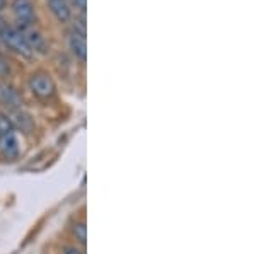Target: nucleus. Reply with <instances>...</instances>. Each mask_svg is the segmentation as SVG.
Returning a JSON list of instances; mask_svg holds the SVG:
<instances>
[{"mask_svg": "<svg viewBox=\"0 0 256 254\" xmlns=\"http://www.w3.org/2000/svg\"><path fill=\"white\" fill-rule=\"evenodd\" d=\"M64 253H65V254H84V253L80 251V249H77L76 246H67Z\"/></svg>", "mask_w": 256, "mask_h": 254, "instance_id": "nucleus-14", "label": "nucleus"}, {"mask_svg": "<svg viewBox=\"0 0 256 254\" xmlns=\"http://www.w3.org/2000/svg\"><path fill=\"white\" fill-rule=\"evenodd\" d=\"M4 7H6V0H0V10H2Z\"/></svg>", "mask_w": 256, "mask_h": 254, "instance_id": "nucleus-16", "label": "nucleus"}, {"mask_svg": "<svg viewBox=\"0 0 256 254\" xmlns=\"http://www.w3.org/2000/svg\"><path fill=\"white\" fill-rule=\"evenodd\" d=\"M30 89L34 96L41 97V99H48L55 94V82L48 73H34L30 79Z\"/></svg>", "mask_w": 256, "mask_h": 254, "instance_id": "nucleus-2", "label": "nucleus"}, {"mask_svg": "<svg viewBox=\"0 0 256 254\" xmlns=\"http://www.w3.org/2000/svg\"><path fill=\"white\" fill-rule=\"evenodd\" d=\"M6 27H7V26H6V20H4V17H2V15H0V34H2Z\"/></svg>", "mask_w": 256, "mask_h": 254, "instance_id": "nucleus-15", "label": "nucleus"}, {"mask_svg": "<svg viewBox=\"0 0 256 254\" xmlns=\"http://www.w3.org/2000/svg\"><path fill=\"white\" fill-rule=\"evenodd\" d=\"M7 132H14V126H12L9 116H0V135Z\"/></svg>", "mask_w": 256, "mask_h": 254, "instance_id": "nucleus-12", "label": "nucleus"}, {"mask_svg": "<svg viewBox=\"0 0 256 254\" xmlns=\"http://www.w3.org/2000/svg\"><path fill=\"white\" fill-rule=\"evenodd\" d=\"M48 7L60 22H67L72 17V10L67 0H48Z\"/></svg>", "mask_w": 256, "mask_h": 254, "instance_id": "nucleus-7", "label": "nucleus"}, {"mask_svg": "<svg viewBox=\"0 0 256 254\" xmlns=\"http://www.w3.org/2000/svg\"><path fill=\"white\" fill-rule=\"evenodd\" d=\"M72 234L76 237V241H79L82 246H86V241H88V227H86L84 222H76L72 225Z\"/></svg>", "mask_w": 256, "mask_h": 254, "instance_id": "nucleus-10", "label": "nucleus"}, {"mask_svg": "<svg viewBox=\"0 0 256 254\" xmlns=\"http://www.w3.org/2000/svg\"><path fill=\"white\" fill-rule=\"evenodd\" d=\"M24 36H26V41H28V44L31 46V50H32V51L46 53V50H48L46 39H44V36L41 34L40 31H36V29H28L26 32H24Z\"/></svg>", "mask_w": 256, "mask_h": 254, "instance_id": "nucleus-8", "label": "nucleus"}, {"mask_svg": "<svg viewBox=\"0 0 256 254\" xmlns=\"http://www.w3.org/2000/svg\"><path fill=\"white\" fill-rule=\"evenodd\" d=\"M0 154L7 159H16L19 155V142L14 132L0 135Z\"/></svg>", "mask_w": 256, "mask_h": 254, "instance_id": "nucleus-4", "label": "nucleus"}, {"mask_svg": "<svg viewBox=\"0 0 256 254\" xmlns=\"http://www.w3.org/2000/svg\"><path fill=\"white\" fill-rule=\"evenodd\" d=\"M0 39H2V43L6 44L7 48H10V50H14L16 53H19V55L24 56V58H31V56L34 55V51H32L31 46L28 44L24 32L16 29V27H6L2 34H0Z\"/></svg>", "mask_w": 256, "mask_h": 254, "instance_id": "nucleus-1", "label": "nucleus"}, {"mask_svg": "<svg viewBox=\"0 0 256 254\" xmlns=\"http://www.w3.org/2000/svg\"><path fill=\"white\" fill-rule=\"evenodd\" d=\"M70 43V50H72L74 55L77 56L80 61H86V56H88V44H86V34H80L76 29L72 31L68 38Z\"/></svg>", "mask_w": 256, "mask_h": 254, "instance_id": "nucleus-5", "label": "nucleus"}, {"mask_svg": "<svg viewBox=\"0 0 256 254\" xmlns=\"http://www.w3.org/2000/svg\"><path fill=\"white\" fill-rule=\"evenodd\" d=\"M0 102L10 109H19L22 99H20V96L12 87L6 84H0Z\"/></svg>", "mask_w": 256, "mask_h": 254, "instance_id": "nucleus-6", "label": "nucleus"}, {"mask_svg": "<svg viewBox=\"0 0 256 254\" xmlns=\"http://www.w3.org/2000/svg\"><path fill=\"white\" fill-rule=\"evenodd\" d=\"M9 120L12 123V126H18V128L22 130L24 133H31L32 128H34V121H32V118L30 114L18 111V109H16L14 114H12V118H9Z\"/></svg>", "mask_w": 256, "mask_h": 254, "instance_id": "nucleus-9", "label": "nucleus"}, {"mask_svg": "<svg viewBox=\"0 0 256 254\" xmlns=\"http://www.w3.org/2000/svg\"><path fill=\"white\" fill-rule=\"evenodd\" d=\"M12 72L9 60L6 58L4 55H0V77H9Z\"/></svg>", "mask_w": 256, "mask_h": 254, "instance_id": "nucleus-11", "label": "nucleus"}, {"mask_svg": "<svg viewBox=\"0 0 256 254\" xmlns=\"http://www.w3.org/2000/svg\"><path fill=\"white\" fill-rule=\"evenodd\" d=\"M72 5H76V9H79L82 14L86 12V0H70Z\"/></svg>", "mask_w": 256, "mask_h": 254, "instance_id": "nucleus-13", "label": "nucleus"}, {"mask_svg": "<svg viewBox=\"0 0 256 254\" xmlns=\"http://www.w3.org/2000/svg\"><path fill=\"white\" fill-rule=\"evenodd\" d=\"M12 12L14 17L19 22L20 29L30 27L34 19V5L31 0H12Z\"/></svg>", "mask_w": 256, "mask_h": 254, "instance_id": "nucleus-3", "label": "nucleus"}]
</instances>
